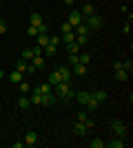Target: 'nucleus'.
I'll return each mask as SVG.
<instances>
[{
    "label": "nucleus",
    "instance_id": "nucleus-27",
    "mask_svg": "<svg viewBox=\"0 0 133 148\" xmlns=\"http://www.w3.org/2000/svg\"><path fill=\"white\" fill-rule=\"evenodd\" d=\"M42 53H47V56H56V53H58V47H53V44H47V47L42 49Z\"/></svg>",
    "mask_w": 133,
    "mask_h": 148
},
{
    "label": "nucleus",
    "instance_id": "nucleus-20",
    "mask_svg": "<svg viewBox=\"0 0 133 148\" xmlns=\"http://www.w3.org/2000/svg\"><path fill=\"white\" fill-rule=\"evenodd\" d=\"M36 38H38V47H42V49L49 44V36H47V33H38Z\"/></svg>",
    "mask_w": 133,
    "mask_h": 148
},
{
    "label": "nucleus",
    "instance_id": "nucleus-23",
    "mask_svg": "<svg viewBox=\"0 0 133 148\" xmlns=\"http://www.w3.org/2000/svg\"><path fill=\"white\" fill-rule=\"evenodd\" d=\"M67 51H69V53H80V44H78L76 40H73V42H69V44H67Z\"/></svg>",
    "mask_w": 133,
    "mask_h": 148
},
{
    "label": "nucleus",
    "instance_id": "nucleus-38",
    "mask_svg": "<svg viewBox=\"0 0 133 148\" xmlns=\"http://www.w3.org/2000/svg\"><path fill=\"white\" fill-rule=\"evenodd\" d=\"M122 33H124V36H129V33H131V20H129V22H124V27H122Z\"/></svg>",
    "mask_w": 133,
    "mask_h": 148
},
{
    "label": "nucleus",
    "instance_id": "nucleus-16",
    "mask_svg": "<svg viewBox=\"0 0 133 148\" xmlns=\"http://www.w3.org/2000/svg\"><path fill=\"white\" fill-rule=\"evenodd\" d=\"M87 99H89V91H80V93H76V102L78 104H87Z\"/></svg>",
    "mask_w": 133,
    "mask_h": 148
},
{
    "label": "nucleus",
    "instance_id": "nucleus-43",
    "mask_svg": "<svg viewBox=\"0 0 133 148\" xmlns=\"http://www.w3.org/2000/svg\"><path fill=\"white\" fill-rule=\"evenodd\" d=\"M5 31H7V22H5V20H0V33H5Z\"/></svg>",
    "mask_w": 133,
    "mask_h": 148
},
{
    "label": "nucleus",
    "instance_id": "nucleus-46",
    "mask_svg": "<svg viewBox=\"0 0 133 148\" xmlns=\"http://www.w3.org/2000/svg\"><path fill=\"white\" fill-rule=\"evenodd\" d=\"M2 75H5V71H0V80H2Z\"/></svg>",
    "mask_w": 133,
    "mask_h": 148
},
{
    "label": "nucleus",
    "instance_id": "nucleus-2",
    "mask_svg": "<svg viewBox=\"0 0 133 148\" xmlns=\"http://www.w3.org/2000/svg\"><path fill=\"white\" fill-rule=\"evenodd\" d=\"M53 88H56V95H58V97H60V99H62L64 95H67V93L71 91V80H69V82H67V80H62V82H60V84H56V86H53Z\"/></svg>",
    "mask_w": 133,
    "mask_h": 148
},
{
    "label": "nucleus",
    "instance_id": "nucleus-22",
    "mask_svg": "<svg viewBox=\"0 0 133 148\" xmlns=\"http://www.w3.org/2000/svg\"><path fill=\"white\" fill-rule=\"evenodd\" d=\"M29 62H31V64H33L36 69H42V66H44V60H42V56H33Z\"/></svg>",
    "mask_w": 133,
    "mask_h": 148
},
{
    "label": "nucleus",
    "instance_id": "nucleus-42",
    "mask_svg": "<svg viewBox=\"0 0 133 148\" xmlns=\"http://www.w3.org/2000/svg\"><path fill=\"white\" fill-rule=\"evenodd\" d=\"M27 73H38V69H36L31 62H29V66H27Z\"/></svg>",
    "mask_w": 133,
    "mask_h": 148
},
{
    "label": "nucleus",
    "instance_id": "nucleus-37",
    "mask_svg": "<svg viewBox=\"0 0 133 148\" xmlns=\"http://www.w3.org/2000/svg\"><path fill=\"white\" fill-rule=\"evenodd\" d=\"M80 62H82V64H89V62H91V56H89V53H80Z\"/></svg>",
    "mask_w": 133,
    "mask_h": 148
},
{
    "label": "nucleus",
    "instance_id": "nucleus-18",
    "mask_svg": "<svg viewBox=\"0 0 133 148\" xmlns=\"http://www.w3.org/2000/svg\"><path fill=\"white\" fill-rule=\"evenodd\" d=\"M51 91H53V86H51L49 82H47V84H40V86L33 88V93H51Z\"/></svg>",
    "mask_w": 133,
    "mask_h": 148
},
{
    "label": "nucleus",
    "instance_id": "nucleus-5",
    "mask_svg": "<svg viewBox=\"0 0 133 148\" xmlns=\"http://www.w3.org/2000/svg\"><path fill=\"white\" fill-rule=\"evenodd\" d=\"M127 144H131L127 137H115V139H111V142H104V146H109V148H124Z\"/></svg>",
    "mask_w": 133,
    "mask_h": 148
},
{
    "label": "nucleus",
    "instance_id": "nucleus-19",
    "mask_svg": "<svg viewBox=\"0 0 133 148\" xmlns=\"http://www.w3.org/2000/svg\"><path fill=\"white\" fill-rule=\"evenodd\" d=\"M73 71H71V73H76V75H84L87 73V64H82V62H78V64H73Z\"/></svg>",
    "mask_w": 133,
    "mask_h": 148
},
{
    "label": "nucleus",
    "instance_id": "nucleus-33",
    "mask_svg": "<svg viewBox=\"0 0 133 148\" xmlns=\"http://www.w3.org/2000/svg\"><path fill=\"white\" fill-rule=\"evenodd\" d=\"M69 62L71 64H78L80 62V53H69Z\"/></svg>",
    "mask_w": 133,
    "mask_h": 148
},
{
    "label": "nucleus",
    "instance_id": "nucleus-40",
    "mask_svg": "<svg viewBox=\"0 0 133 148\" xmlns=\"http://www.w3.org/2000/svg\"><path fill=\"white\" fill-rule=\"evenodd\" d=\"M82 124L87 126V128H93V124H95V122H93V117H87V119H84Z\"/></svg>",
    "mask_w": 133,
    "mask_h": 148
},
{
    "label": "nucleus",
    "instance_id": "nucleus-14",
    "mask_svg": "<svg viewBox=\"0 0 133 148\" xmlns=\"http://www.w3.org/2000/svg\"><path fill=\"white\" fill-rule=\"evenodd\" d=\"M58 73H60V77H62V80H67V82H69V80H71V75H73L69 66H60V69H58Z\"/></svg>",
    "mask_w": 133,
    "mask_h": 148
},
{
    "label": "nucleus",
    "instance_id": "nucleus-12",
    "mask_svg": "<svg viewBox=\"0 0 133 148\" xmlns=\"http://www.w3.org/2000/svg\"><path fill=\"white\" fill-rule=\"evenodd\" d=\"M60 82H62V77H60V73H58V69H56V71H51V73H49V84H51V86H56V84H60Z\"/></svg>",
    "mask_w": 133,
    "mask_h": 148
},
{
    "label": "nucleus",
    "instance_id": "nucleus-9",
    "mask_svg": "<svg viewBox=\"0 0 133 148\" xmlns=\"http://www.w3.org/2000/svg\"><path fill=\"white\" fill-rule=\"evenodd\" d=\"M91 97H93V99H98V102L102 104V102H107V97H109V95H107V91L98 88V91H93V93H91Z\"/></svg>",
    "mask_w": 133,
    "mask_h": 148
},
{
    "label": "nucleus",
    "instance_id": "nucleus-24",
    "mask_svg": "<svg viewBox=\"0 0 133 148\" xmlns=\"http://www.w3.org/2000/svg\"><path fill=\"white\" fill-rule=\"evenodd\" d=\"M27 66H29V62H27V60H22V58H20V60L16 62V69H18V71H22V73H27Z\"/></svg>",
    "mask_w": 133,
    "mask_h": 148
},
{
    "label": "nucleus",
    "instance_id": "nucleus-17",
    "mask_svg": "<svg viewBox=\"0 0 133 148\" xmlns=\"http://www.w3.org/2000/svg\"><path fill=\"white\" fill-rule=\"evenodd\" d=\"M115 80H118V82H127V80H129V71L118 69V71H115Z\"/></svg>",
    "mask_w": 133,
    "mask_h": 148
},
{
    "label": "nucleus",
    "instance_id": "nucleus-4",
    "mask_svg": "<svg viewBox=\"0 0 133 148\" xmlns=\"http://www.w3.org/2000/svg\"><path fill=\"white\" fill-rule=\"evenodd\" d=\"M58 104V95L53 91L51 93H42V102H40V106H56Z\"/></svg>",
    "mask_w": 133,
    "mask_h": 148
},
{
    "label": "nucleus",
    "instance_id": "nucleus-28",
    "mask_svg": "<svg viewBox=\"0 0 133 148\" xmlns=\"http://www.w3.org/2000/svg\"><path fill=\"white\" fill-rule=\"evenodd\" d=\"M18 106H20V108H29V106H31L29 97H25V95H20V99H18Z\"/></svg>",
    "mask_w": 133,
    "mask_h": 148
},
{
    "label": "nucleus",
    "instance_id": "nucleus-41",
    "mask_svg": "<svg viewBox=\"0 0 133 148\" xmlns=\"http://www.w3.org/2000/svg\"><path fill=\"white\" fill-rule=\"evenodd\" d=\"M27 33H29V36H38V29H36V27H31V25H29V29H27Z\"/></svg>",
    "mask_w": 133,
    "mask_h": 148
},
{
    "label": "nucleus",
    "instance_id": "nucleus-8",
    "mask_svg": "<svg viewBox=\"0 0 133 148\" xmlns=\"http://www.w3.org/2000/svg\"><path fill=\"white\" fill-rule=\"evenodd\" d=\"M29 22H31V27H36V29H38L40 25H44V20H42L40 13H31V16H29Z\"/></svg>",
    "mask_w": 133,
    "mask_h": 148
},
{
    "label": "nucleus",
    "instance_id": "nucleus-44",
    "mask_svg": "<svg viewBox=\"0 0 133 148\" xmlns=\"http://www.w3.org/2000/svg\"><path fill=\"white\" fill-rule=\"evenodd\" d=\"M38 33H47V25H40L38 27Z\"/></svg>",
    "mask_w": 133,
    "mask_h": 148
},
{
    "label": "nucleus",
    "instance_id": "nucleus-1",
    "mask_svg": "<svg viewBox=\"0 0 133 148\" xmlns=\"http://www.w3.org/2000/svg\"><path fill=\"white\" fill-rule=\"evenodd\" d=\"M84 25L89 27V31H98L102 25H104V20H102L100 16H95V13H93V16H87V22H84Z\"/></svg>",
    "mask_w": 133,
    "mask_h": 148
},
{
    "label": "nucleus",
    "instance_id": "nucleus-7",
    "mask_svg": "<svg viewBox=\"0 0 133 148\" xmlns=\"http://www.w3.org/2000/svg\"><path fill=\"white\" fill-rule=\"evenodd\" d=\"M25 144L27 146H36V144H38V133H36V130H29L25 135Z\"/></svg>",
    "mask_w": 133,
    "mask_h": 148
},
{
    "label": "nucleus",
    "instance_id": "nucleus-29",
    "mask_svg": "<svg viewBox=\"0 0 133 148\" xmlns=\"http://www.w3.org/2000/svg\"><path fill=\"white\" fill-rule=\"evenodd\" d=\"M122 69H124V71H129V73H131V71H133V62H131V60H129V58H127V60L122 62Z\"/></svg>",
    "mask_w": 133,
    "mask_h": 148
},
{
    "label": "nucleus",
    "instance_id": "nucleus-21",
    "mask_svg": "<svg viewBox=\"0 0 133 148\" xmlns=\"http://www.w3.org/2000/svg\"><path fill=\"white\" fill-rule=\"evenodd\" d=\"M73 40H76V33H73V31H69V33H62V38H60V42H64V44L73 42Z\"/></svg>",
    "mask_w": 133,
    "mask_h": 148
},
{
    "label": "nucleus",
    "instance_id": "nucleus-39",
    "mask_svg": "<svg viewBox=\"0 0 133 148\" xmlns=\"http://www.w3.org/2000/svg\"><path fill=\"white\" fill-rule=\"evenodd\" d=\"M49 44L58 47V44H60V36H51V38H49Z\"/></svg>",
    "mask_w": 133,
    "mask_h": 148
},
{
    "label": "nucleus",
    "instance_id": "nucleus-3",
    "mask_svg": "<svg viewBox=\"0 0 133 148\" xmlns=\"http://www.w3.org/2000/svg\"><path fill=\"white\" fill-rule=\"evenodd\" d=\"M111 126H113V130H115V135H118V137H127V124L122 122V119H113Z\"/></svg>",
    "mask_w": 133,
    "mask_h": 148
},
{
    "label": "nucleus",
    "instance_id": "nucleus-31",
    "mask_svg": "<svg viewBox=\"0 0 133 148\" xmlns=\"http://www.w3.org/2000/svg\"><path fill=\"white\" fill-rule=\"evenodd\" d=\"M31 58H33V51H31V49H25V51H22V60H27V62H29Z\"/></svg>",
    "mask_w": 133,
    "mask_h": 148
},
{
    "label": "nucleus",
    "instance_id": "nucleus-26",
    "mask_svg": "<svg viewBox=\"0 0 133 148\" xmlns=\"http://www.w3.org/2000/svg\"><path fill=\"white\" fill-rule=\"evenodd\" d=\"M84 16V18H87V16H93V5H91V2H87V5L82 7V11H80Z\"/></svg>",
    "mask_w": 133,
    "mask_h": 148
},
{
    "label": "nucleus",
    "instance_id": "nucleus-35",
    "mask_svg": "<svg viewBox=\"0 0 133 148\" xmlns=\"http://www.w3.org/2000/svg\"><path fill=\"white\" fill-rule=\"evenodd\" d=\"M60 29H62V33H69V31H73V27H71L69 22H62V25H60Z\"/></svg>",
    "mask_w": 133,
    "mask_h": 148
},
{
    "label": "nucleus",
    "instance_id": "nucleus-30",
    "mask_svg": "<svg viewBox=\"0 0 133 148\" xmlns=\"http://www.w3.org/2000/svg\"><path fill=\"white\" fill-rule=\"evenodd\" d=\"M89 146L91 148H104V142L102 139H93V142H89Z\"/></svg>",
    "mask_w": 133,
    "mask_h": 148
},
{
    "label": "nucleus",
    "instance_id": "nucleus-34",
    "mask_svg": "<svg viewBox=\"0 0 133 148\" xmlns=\"http://www.w3.org/2000/svg\"><path fill=\"white\" fill-rule=\"evenodd\" d=\"M87 117H89V113H87V111H80V113L76 115V119H78V122H84Z\"/></svg>",
    "mask_w": 133,
    "mask_h": 148
},
{
    "label": "nucleus",
    "instance_id": "nucleus-45",
    "mask_svg": "<svg viewBox=\"0 0 133 148\" xmlns=\"http://www.w3.org/2000/svg\"><path fill=\"white\" fill-rule=\"evenodd\" d=\"M62 2H64V5H69V7H71L73 2H76V0H62Z\"/></svg>",
    "mask_w": 133,
    "mask_h": 148
},
{
    "label": "nucleus",
    "instance_id": "nucleus-36",
    "mask_svg": "<svg viewBox=\"0 0 133 148\" xmlns=\"http://www.w3.org/2000/svg\"><path fill=\"white\" fill-rule=\"evenodd\" d=\"M76 42L82 47V44H87V42H89V36H78V38H76Z\"/></svg>",
    "mask_w": 133,
    "mask_h": 148
},
{
    "label": "nucleus",
    "instance_id": "nucleus-25",
    "mask_svg": "<svg viewBox=\"0 0 133 148\" xmlns=\"http://www.w3.org/2000/svg\"><path fill=\"white\" fill-rule=\"evenodd\" d=\"M29 102H31V106H40V102H42V93H33Z\"/></svg>",
    "mask_w": 133,
    "mask_h": 148
},
{
    "label": "nucleus",
    "instance_id": "nucleus-6",
    "mask_svg": "<svg viewBox=\"0 0 133 148\" xmlns=\"http://www.w3.org/2000/svg\"><path fill=\"white\" fill-rule=\"evenodd\" d=\"M82 20H84V16L80 11H76V9H73V11L69 13V20H67V22H69L71 27H78V25H82Z\"/></svg>",
    "mask_w": 133,
    "mask_h": 148
},
{
    "label": "nucleus",
    "instance_id": "nucleus-13",
    "mask_svg": "<svg viewBox=\"0 0 133 148\" xmlns=\"http://www.w3.org/2000/svg\"><path fill=\"white\" fill-rule=\"evenodd\" d=\"M87 126H84V124L82 122H78L76 124V126H73V133H76V137H82V135H87Z\"/></svg>",
    "mask_w": 133,
    "mask_h": 148
},
{
    "label": "nucleus",
    "instance_id": "nucleus-10",
    "mask_svg": "<svg viewBox=\"0 0 133 148\" xmlns=\"http://www.w3.org/2000/svg\"><path fill=\"white\" fill-rule=\"evenodd\" d=\"M87 111H98V108H100V102H98V99H93L91 97V93H89V99H87Z\"/></svg>",
    "mask_w": 133,
    "mask_h": 148
},
{
    "label": "nucleus",
    "instance_id": "nucleus-11",
    "mask_svg": "<svg viewBox=\"0 0 133 148\" xmlns=\"http://www.w3.org/2000/svg\"><path fill=\"white\" fill-rule=\"evenodd\" d=\"M9 82L20 84V82H22V71H18V69H16V71H11V73H9Z\"/></svg>",
    "mask_w": 133,
    "mask_h": 148
},
{
    "label": "nucleus",
    "instance_id": "nucleus-15",
    "mask_svg": "<svg viewBox=\"0 0 133 148\" xmlns=\"http://www.w3.org/2000/svg\"><path fill=\"white\" fill-rule=\"evenodd\" d=\"M73 33H76V36H89L91 31H89L87 25H78V27H73Z\"/></svg>",
    "mask_w": 133,
    "mask_h": 148
},
{
    "label": "nucleus",
    "instance_id": "nucleus-32",
    "mask_svg": "<svg viewBox=\"0 0 133 148\" xmlns=\"http://www.w3.org/2000/svg\"><path fill=\"white\" fill-rule=\"evenodd\" d=\"M18 88H20V93H29V91H31V86H29L27 82H20V84H18Z\"/></svg>",
    "mask_w": 133,
    "mask_h": 148
}]
</instances>
